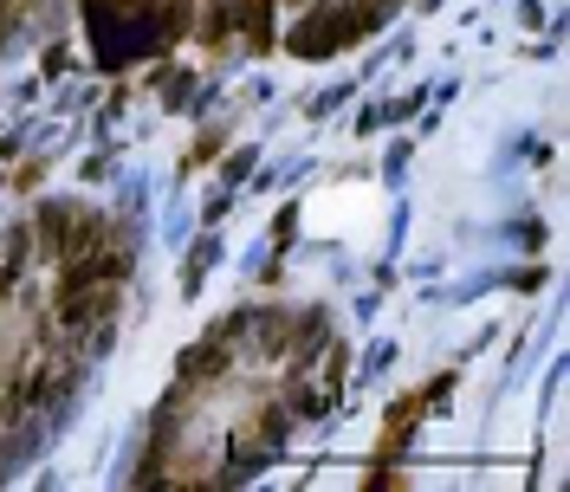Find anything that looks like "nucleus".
I'll return each instance as SVG.
<instances>
[{
    "mask_svg": "<svg viewBox=\"0 0 570 492\" xmlns=\"http://www.w3.org/2000/svg\"><path fill=\"white\" fill-rule=\"evenodd\" d=\"M376 26H383V13H376L370 0H357V7H311L285 46H292L298 59H331V52L357 46V39L376 33Z\"/></svg>",
    "mask_w": 570,
    "mask_h": 492,
    "instance_id": "nucleus-1",
    "label": "nucleus"
},
{
    "mask_svg": "<svg viewBox=\"0 0 570 492\" xmlns=\"http://www.w3.org/2000/svg\"><path fill=\"white\" fill-rule=\"evenodd\" d=\"M78 214H85L78 201H39V214H33V246H39V253H52V259H65Z\"/></svg>",
    "mask_w": 570,
    "mask_h": 492,
    "instance_id": "nucleus-3",
    "label": "nucleus"
},
{
    "mask_svg": "<svg viewBox=\"0 0 570 492\" xmlns=\"http://www.w3.org/2000/svg\"><path fill=\"white\" fill-rule=\"evenodd\" d=\"M234 33H247L253 46H273V0H240V20H234Z\"/></svg>",
    "mask_w": 570,
    "mask_h": 492,
    "instance_id": "nucleus-6",
    "label": "nucleus"
},
{
    "mask_svg": "<svg viewBox=\"0 0 570 492\" xmlns=\"http://www.w3.org/2000/svg\"><path fill=\"white\" fill-rule=\"evenodd\" d=\"M253 156H260V149H240V156H227L221 182H227V188H234V182H247V175H253Z\"/></svg>",
    "mask_w": 570,
    "mask_h": 492,
    "instance_id": "nucleus-11",
    "label": "nucleus"
},
{
    "mask_svg": "<svg viewBox=\"0 0 570 492\" xmlns=\"http://www.w3.org/2000/svg\"><path fill=\"white\" fill-rule=\"evenodd\" d=\"M39 441H46V421H39V428H33V421H13V441L0 447V480H13V473L39 454Z\"/></svg>",
    "mask_w": 570,
    "mask_h": 492,
    "instance_id": "nucleus-5",
    "label": "nucleus"
},
{
    "mask_svg": "<svg viewBox=\"0 0 570 492\" xmlns=\"http://www.w3.org/2000/svg\"><path fill=\"white\" fill-rule=\"evenodd\" d=\"M409 156H415V143H409V136H402V143L389 149V182H402V169H409Z\"/></svg>",
    "mask_w": 570,
    "mask_h": 492,
    "instance_id": "nucleus-13",
    "label": "nucleus"
},
{
    "mask_svg": "<svg viewBox=\"0 0 570 492\" xmlns=\"http://www.w3.org/2000/svg\"><path fill=\"white\" fill-rule=\"evenodd\" d=\"M389 363H396V344H376V350H370V357H363V376H383V369H389Z\"/></svg>",
    "mask_w": 570,
    "mask_h": 492,
    "instance_id": "nucleus-12",
    "label": "nucleus"
},
{
    "mask_svg": "<svg viewBox=\"0 0 570 492\" xmlns=\"http://www.w3.org/2000/svg\"><path fill=\"white\" fill-rule=\"evenodd\" d=\"M512 234H519V246H525V253H532V246H545V227H538V221H525V227H512Z\"/></svg>",
    "mask_w": 570,
    "mask_h": 492,
    "instance_id": "nucleus-14",
    "label": "nucleus"
},
{
    "mask_svg": "<svg viewBox=\"0 0 570 492\" xmlns=\"http://www.w3.org/2000/svg\"><path fill=\"white\" fill-rule=\"evenodd\" d=\"M227 363H234V344H227L221 331H208V337H195V344L182 350L175 369H182V389H188V382H201V376H221Z\"/></svg>",
    "mask_w": 570,
    "mask_h": 492,
    "instance_id": "nucleus-4",
    "label": "nucleus"
},
{
    "mask_svg": "<svg viewBox=\"0 0 570 492\" xmlns=\"http://www.w3.org/2000/svg\"><path fill=\"white\" fill-rule=\"evenodd\" d=\"M214 259H221V240H201L195 253L182 259V292H188V298L201 292V279H208V266H214Z\"/></svg>",
    "mask_w": 570,
    "mask_h": 492,
    "instance_id": "nucleus-8",
    "label": "nucleus"
},
{
    "mask_svg": "<svg viewBox=\"0 0 570 492\" xmlns=\"http://www.w3.org/2000/svg\"><path fill=\"white\" fill-rule=\"evenodd\" d=\"M234 20H240V0H208V7H201V33L195 39L221 46V39H234Z\"/></svg>",
    "mask_w": 570,
    "mask_h": 492,
    "instance_id": "nucleus-7",
    "label": "nucleus"
},
{
    "mask_svg": "<svg viewBox=\"0 0 570 492\" xmlns=\"http://www.w3.org/2000/svg\"><path fill=\"white\" fill-rule=\"evenodd\" d=\"M111 311H117L111 285H65V292H59V331L65 337H85L91 324H104Z\"/></svg>",
    "mask_w": 570,
    "mask_h": 492,
    "instance_id": "nucleus-2",
    "label": "nucleus"
},
{
    "mask_svg": "<svg viewBox=\"0 0 570 492\" xmlns=\"http://www.w3.org/2000/svg\"><path fill=\"white\" fill-rule=\"evenodd\" d=\"M324 408H331V382H324V389L318 382H298L292 389V415H324Z\"/></svg>",
    "mask_w": 570,
    "mask_h": 492,
    "instance_id": "nucleus-10",
    "label": "nucleus"
},
{
    "mask_svg": "<svg viewBox=\"0 0 570 492\" xmlns=\"http://www.w3.org/2000/svg\"><path fill=\"white\" fill-rule=\"evenodd\" d=\"M324 331H331V318H324V311H298L292 350H298V357H311V350H324Z\"/></svg>",
    "mask_w": 570,
    "mask_h": 492,
    "instance_id": "nucleus-9",
    "label": "nucleus"
}]
</instances>
